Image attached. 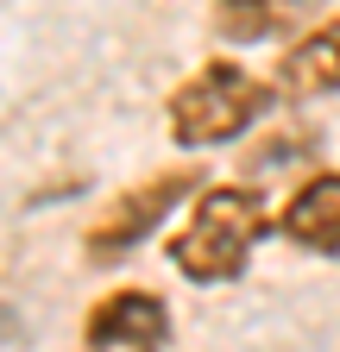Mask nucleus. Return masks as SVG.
<instances>
[{
    "instance_id": "nucleus-7",
    "label": "nucleus",
    "mask_w": 340,
    "mask_h": 352,
    "mask_svg": "<svg viewBox=\"0 0 340 352\" xmlns=\"http://www.w3.org/2000/svg\"><path fill=\"white\" fill-rule=\"evenodd\" d=\"M321 13V0H215V32L227 44H265L290 38Z\"/></svg>"
},
{
    "instance_id": "nucleus-4",
    "label": "nucleus",
    "mask_w": 340,
    "mask_h": 352,
    "mask_svg": "<svg viewBox=\"0 0 340 352\" xmlns=\"http://www.w3.org/2000/svg\"><path fill=\"white\" fill-rule=\"evenodd\" d=\"M82 346L89 352H164L170 346V302L145 283L101 289L82 315Z\"/></svg>"
},
{
    "instance_id": "nucleus-2",
    "label": "nucleus",
    "mask_w": 340,
    "mask_h": 352,
    "mask_svg": "<svg viewBox=\"0 0 340 352\" xmlns=\"http://www.w3.org/2000/svg\"><path fill=\"white\" fill-rule=\"evenodd\" d=\"M271 107H277L271 76H259L240 57H208L164 95V126L177 151H215V145H240Z\"/></svg>"
},
{
    "instance_id": "nucleus-3",
    "label": "nucleus",
    "mask_w": 340,
    "mask_h": 352,
    "mask_svg": "<svg viewBox=\"0 0 340 352\" xmlns=\"http://www.w3.org/2000/svg\"><path fill=\"white\" fill-rule=\"evenodd\" d=\"M195 189H202V170L195 164H170L158 176H139V183L114 189L101 201V214L89 220V233H82V258H89V264L133 258L139 245H151V233H164L170 220L189 208Z\"/></svg>"
},
{
    "instance_id": "nucleus-5",
    "label": "nucleus",
    "mask_w": 340,
    "mask_h": 352,
    "mask_svg": "<svg viewBox=\"0 0 340 352\" xmlns=\"http://www.w3.org/2000/svg\"><path fill=\"white\" fill-rule=\"evenodd\" d=\"M271 82H277V101H328V95H340V13H321L303 32H290L277 63H271Z\"/></svg>"
},
{
    "instance_id": "nucleus-1",
    "label": "nucleus",
    "mask_w": 340,
    "mask_h": 352,
    "mask_svg": "<svg viewBox=\"0 0 340 352\" xmlns=\"http://www.w3.org/2000/svg\"><path fill=\"white\" fill-rule=\"evenodd\" d=\"M277 227V214L265 208V195L252 183H202L170 233L164 258L170 271L202 283V289H221V283H240L259 239Z\"/></svg>"
},
{
    "instance_id": "nucleus-6",
    "label": "nucleus",
    "mask_w": 340,
    "mask_h": 352,
    "mask_svg": "<svg viewBox=\"0 0 340 352\" xmlns=\"http://www.w3.org/2000/svg\"><path fill=\"white\" fill-rule=\"evenodd\" d=\"M277 233L309 258H340V170H315L290 189L277 208Z\"/></svg>"
}]
</instances>
